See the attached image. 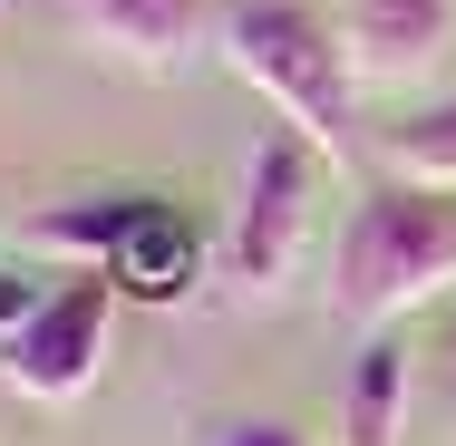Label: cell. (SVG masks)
Returning a JSON list of instances; mask_svg holds the SVG:
<instances>
[{
    "label": "cell",
    "instance_id": "cell-8",
    "mask_svg": "<svg viewBox=\"0 0 456 446\" xmlns=\"http://www.w3.org/2000/svg\"><path fill=\"white\" fill-rule=\"evenodd\" d=\"M117 291H146V301H175L184 272H194V243H184V223L166 214V204H146V223L126 233V253H117Z\"/></svg>",
    "mask_w": 456,
    "mask_h": 446
},
{
    "label": "cell",
    "instance_id": "cell-4",
    "mask_svg": "<svg viewBox=\"0 0 456 446\" xmlns=\"http://www.w3.org/2000/svg\"><path fill=\"white\" fill-rule=\"evenodd\" d=\"M107 330H117V272H78L0 340V378L20 398H39V408H69L107 369Z\"/></svg>",
    "mask_w": 456,
    "mask_h": 446
},
{
    "label": "cell",
    "instance_id": "cell-3",
    "mask_svg": "<svg viewBox=\"0 0 456 446\" xmlns=\"http://www.w3.org/2000/svg\"><path fill=\"white\" fill-rule=\"evenodd\" d=\"M311 233H321V146L301 126H273L243 156V194H233V223H224V281L281 291L311 253Z\"/></svg>",
    "mask_w": 456,
    "mask_h": 446
},
{
    "label": "cell",
    "instance_id": "cell-12",
    "mask_svg": "<svg viewBox=\"0 0 456 446\" xmlns=\"http://www.w3.org/2000/svg\"><path fill=\"white\" fill-rule=\"evenodd\" d=\"M39 301H49V291H29V272H10V263H0V340H10V330H20Z\"/></svg>",
    "mask_w": 456,
    "mask_h": 446
},
{
    "label": "cell",
    "instance_id": "cell-7",
    "mask_svg": "<svg viewBox=\"0 0 456 446\" xmlns=\"http://www.w3.org/2000/svg\"><path fill=\"white\" fill-rule=\"evenodd\" d=\"M340 446H408V330H369L340 388Z\"/></svg>",
    "mask_w": 456,
    "mask_h": 446
},
{
    "label": "cell",
    "instance_id": "cell-10",
    "mask_svg": "<svg viewBox=\"0 0 456 446\" xmlns=\"http://www.w3.org/2000/svg\"><path fill=\"white\" fill-rule=\"evenodd\" d=\"M146 204H156V194H107L97 214H49L39 233H49V243H69V253H97V272H107L117 253H126V233L146 223Z\"/></svg>",
    "mask_w": 456,
    "mask_h": 446
},
{
    "label": "cell",
    "instance_id": "cell-9",
    "mask_svg": "<svg viewBox=\"0 0 456 446\" xmlns=\"http://www.w3.org/2000/svg\"><path fill=\"white\" fill-rule=\"evenodd\" d=\"M379 156H388V175H398V184H437V194H456V97L398 117V126L379 136Z\"/></svg>",
    "mask_w": 456,
    "mask_h": 446
},
{
    "label": "cell",
    "instance_id": "cell-6",
    "mask_svg": "<svg viewBox=\"0 0 456 446\" xmlns=\"http://www.w3.org/2000/svg\"><path fill=\"white\" fill-rule=\"evenodd\" d=\"M456 10L447 0H340V39H350V69L360 88H408L447 59Z\"/></svg>",
    "mask_w": 456,
    "mask_h": 446
},
{
    "label": "cell",
    "instance_id": "cell-11",
    "mask_svg": "<svg viewBox=\"0 0 456 446\" xmlns=\"http://www.w3.org/2000/svg\"><path fill=\"white\" fill-rule=\"evenodd\" d=\"M194 446H311V437H301L291 418H253V408H243V418H204Z\"/></svg>",
    "mask_w": 456,
    "mask_h": 446
},
{
    "label": "cell",
    "instance_id": "cell-5",
    "mask_svg": "<svg viewBox=\"0 0 456 446\" xmlns=\"http://www.w3.org/2000/svg\"><path fill=\"white\" fill-rule=\"evenodd\" d=\"M69 20H78L88 49H107L136 78H175L214 39V0H69Z\"/></svg>",
    "mask_w": 456,
    "mask_h": 446
},
{
    "label": "cell",
    "instance_id": "cell-1",
    "mask_svg": "<svg viewBox=\"0 0 456 446\" xmlns=\"http://www.w3.org/2000/svg\"><path fill=\"white\" fill-rule=\"evenodd\" d=\"M214 49L243 88L273 107L281 126H301L330 166L360 156V69H350V39L330 10L311 0H233L214 20Z\"/></svg>",
    "mask_w": 456,
    "mask_h": 446
},
{
    "label": "cell",
    "instance_id": "cell-2",
    "mask_svg": "<svg viewBox=\"0 0 456 446\" xmlns=\"http://www.w3.org/2000/svg\"><path fill=\"white\" fill-rule=\"evenodd\" d=\"M456 281V194L437 184H369L330 243V311L350 330H398L418 301Z\"/></svg>",
    "mask_w": 456,
    "mask_h": 446
}]
</instances>
